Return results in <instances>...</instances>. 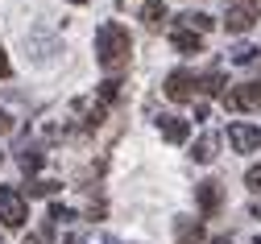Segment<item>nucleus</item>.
Here are the masks:
<instances>
[{
    "mask_svg": "<svg viewBox=\"0 0 261 244\" xmlns=\"http://www.w3.org/2000/svg\"><path fill=\"white\" fill-rule=\"evenodd\" d=\"M170 42H174V50H182V54H199V50H203V38H199L195 29H174Z\"/></svg>",
    "mask_w": 261,
    "mask_h": 244,
    "instance_id": "nucleus-9",
    "label": "nucleus"
},
{
    "mask_svg": "<svg viewBox=\"0 0 261 244\" xmlns=\"http://www.w3.org/2000/svg\"><path fill=\"white\" fill-rule=\"evenodd\" d=\"M195 199H199V211L203 215H216L220 211V182H199V186H195Z\"/></svg>",
    "mask_w": 261,
    "mask_h": 244,
    "instance_id": "nucleus-8",
    "label": "nucleus"
},
{
    "mask_svg": "<svg viewBox=\"0 0 261 244\" xmlns=\"http://www.w3.org/2000/svg\"><path fill=\"white\" fill-rule=\"evenodd\" d=\"M224 25H228V33H249L257 25V0H232L224 13Z\"/></svg>",
    "mask_w": 261,
    "mask_h": 244,
    "instance_id": "nucleus-4",
    "label": "nucleus"
},
{
    "mask_svg": "<svg viewBox=\"0 0 261 244\" xmlns=\"http://www.w3.org/2000/svg\"><path fill=\"white\" fill-rule=\"evenodd\" d=\"M83 244H120V240H116V236H108V232H91Z\"/></svg>",
    "mask_w": 261,
    "mask_h": 244,
    "instance_id": "nucleus-18",
    "label": "nucleus"
},
{
    "mask_svg": "<svg viewBox=\"0 0 261 244\" xmlns=\"http://www.w3.org/2000/svg\"><path fill=\"white\" fill-rule=\"evenodd\" d=\"M116 91H120V83H116V75L100 83V99H104V103H112V99H116Z\"/></svg>",
    "mask_w": 261,
    "mask_h": 244,
    "instance_id": "nucleus-15",
    "label": "nucleus"
},
{
    "mask_svg": "<svg viewBox=\"0 0 261 244\" xmlns=\"http://www.w3.org/2000/svg\"><path fill=\"white\" fill-rule=\"evenodd\" d=\"M54 191H58V182H46V178L42 182H29V195H54Z\"/></svg>",
    "mask_w": 261,
    "mask_h": 244,
    "instance_id": "nucleus-17",
    "label": "nucleus"
},
{
    "mask_svg": "<svg viewBox=\"0 0 261 244\" xmlns=\"http://www.w3.org/2000/svg\"><path fill=\"white\" fill-rule=\"evenodd\" d=\"M25 220H29L25 199H21L13 186H0V224H5V228H21Z\"/></svg>",
    "mask_w": 261,
    "mask_h": 244,
    "instance_id": "nucleus-2",
    "label": "nucleus"
},
{
    "mask_svg": "<svg viewBox=\"0 0 261 244\" xmlns=\"http://www.w3.org/2000/svg\"><path fill=\"white\" fill-rule=\"evenodd\" d=\"M191 157L207 166V161L216 157V137H212V132H207V137H199V141H195V153H191Z\"/></svg>",
    "mask_w": 261,
    "mask_h": 244,
    "instance_id": "nucleus-11",
    "label": "nucleus"
},
{
    "mask_svg": "<svg viewBox=\"0 0 261 244\" xmlns=\"http://www.w3.org/2000/svg\"><path fill=\"white\" fill-rule=\"evenodd\" d=\"M50 220H58V224H67V220H75V211H71V207H50Z\"/></svg>",
    "mask_w": 261,
    "mask_h": 244,
    "instance_id": "nucleus-19",
    "label": "nucleus"
},
{
    "mask_svg": "<svg viewBox=\"0 0 261 244\" xmlns=\"http://www.w3.org/2000/svg\"><path fill=\"white\" fill-rule=\"evenodd\" d=\"M245 186H249L253 195H261V166H253V170L245 174Z\"/></svg>",
    "mask_w": 261,
    "mask_h": 244,
    "instance_id": "nucleus-16",
    "label": "nucleus"
},
{
    "mask_svg": "<svg viewBox=\"0 0 261 244\" xmlns=\"http://www.w3.org/2000/svg\"><path fill=\"white\" fill-rule=\"evenodd\" d=\"M71 5H87V0H71Z\"/></svg>",
    "mask_w": 261,
    "mask_h": 244,
    "instance_id": "nucleus-24",
    "label": "nucleus"
},
{
    "mask_svg": "<svg viewBox=\"0 0 261 244\" xmlns=\"http://www.w3.org/2000/svg\"><path fill=\"white\" fill-rule=\"evenodd\" d=\"M128 58H133V38H128V29L116 25V21H104L95 29V62L104 66L108 75H120Z\"/></svg>",
    "mask_w": 261,
    "mask_h": 244,
    "instance_id": "nucleus-1",
    "label": "nucleus"
},
{
    "mask_svg": "<svg viewBox=\"0 0 261 244\" xmlns=\"http://www.w3.org/2000/svg\"><path fill=\"white\" fill-rule=\"evenodd\" d=\"M162 87H166V95L174 103H187V99H195V91H199V79H195L191 71H170Z\"/></svg>",
    "mask_w": 261,
    "mask_h": 244,
    "instance_id": "nucleus-6",
    "label": "nucleus"
},
{
    "mask_svg": "<svg viewBox=\"0 0 261 244\" xmlns=\"http://www.w3.org/2000/svg\"><path fill=\"white\" fill-rule=\"evenodd\" d=\"M220 99L228 112H253V108H261V83H241L232 91H224Z\"/></svg>",
    "mask_w": 261,
    "mask_h": 244,
    "instance_id": "nucleus-3",
    "label": "nucleus"
},
{
    "mask_svg": "<svg viewBox=\"0 0 261 244\" xmlns=\"http://www.w3.org/2000/svg\"><path fill=\"white\" fill-rule=\"evenodd\" d=\"M25 244H46V232H38V236H25Z\"/></svg>",
    "mask_w": 261,
    "mask_h": 244,
    "instance_id": "nucleus-22",
    "label": "nucleus"
},
{
    "mask_svg": "<svg viewBox=\"0 0 261 244\" xmlns=\"http://www.w3.org/2000/svg\"><path fill=\"white\" fill-rule=\"evenodd\" d=\"M13 128V120H9V112H0V132H9Z\"/></svg>",
    "mask_w": 261,
    "mask_h": 244,
    "instance_id": "nucleus-21",
    "label": "nucleus"
},
{
    "mask_svg": "<svg viewBox=\"0 0 261 244\" xmlns=\"http://www.w3.org/2000/svg\"><path fill=\"white\" fill-rule=\"evenodd\" d=\"M141 21H145L149 29H158L162 21H166V5H162V0H145V9H141Z\"/></svg>",
    "mask_w": 261,
    "mask_h": 244,
    "instance_id": "nucleus-10",
    "label": "nucleus"
},
{
    "mask_svg": "<svg viewBox=\"0 0 261 244\" xmlns=\"http://www.w3.org/2000/svg\"><path fill=\"white\" fill-rule=\"evenodd\" d=\"M158 132L166 137L170 145H182L187 137H191V124H187L182 116H162V120H158Z\"/></svg>",
    "mask_w": 261,
    "mask_h": 244,
    "instance_id": "nucleus-7",
    "label": "nucleus"
},
{
    "mask_svg": "<svg viewBox=\"0 0 261 244\" xmlns=\"http://www.w3.org/2000/svg\"><path fill=\"white\" fill-rule=\"evenodd\" d=\"M9 71H13V66H9V58H5V50H0V79H9Z\"/></svg>",
    "mask_w": 261,
    "mask_h": 244,
    "instance_id": "nucleus-20",
    "label": "nucleus"
},
{
    "mask_svg": "<svg viewBox=\"0 0 261 244\" xmlns=\"http://www.w3.org/2000/svg\"><path fill=\"white\" fill-rule=\"evenodd\" d=\"M207 244H232V240H228V236H216V240H207Z\"/></svg>",
    "mask_w": 261,
    "mask_h": 244,
    "instance_id": "nucleus-23",
    "label": "nucleus"
},
{
    "mask_svg": "<svg viewBox=\"0 0 261 244\" xmlns=\"http://www.w3.org/2000/svg\"><path fill=\"white\" fill-rule=\"evenodd\" d=\"M182 21H187V29H195V33H207V29H212V17H207V13H187Z\"/></svg>",
    "mask_w": 261,
    "mask_h": 244,
    "instance_id": "nucleus-12",
    "label": "nucleus"
},
{
    "mask_svg": "<svg viewBox=\"0 0 261 244\" xmlns=\"http://www.w3.org/2000/svg\"><path fill=\"white\" fill-rule=\"evenodd\" d=\"M253 58H257V50L245 46V42H241L237 50H228V62H237V66H245V62H253Z\"/></svg>",
    "mask_w": 261,
    "mask_h": 244,
    "instance_id": "nucleus-13",
    "label": "nucleus"
},
{
    "mask_svg": "<svg viewBox=\"0 0 261 244\" xmlns=\"http://www.w3.org/2000/svg\"><path fill=\"white\" fill-rule=\"evenodd\" d=\"M228 145H232L237 153H257L261 149V128L257 124H245V120L228 124Z\"/></svg>",
    "mask_w": 261,
    "mask_h": 244,
    "instance_id": "nucleus-5",
    "label": "nucleus"
},
{
    "mask_svg": "<svg viewBox=\"0 0 261 244\" xmlns=\"http://www.w3.org/2000/svg\"><path fill=\"white\" fill-rule=\"evenodd\" d=\"M38 166H42V153H38V149H25V153H21V170H25V174H34Z\"/></svg>",
    "mask_w": 261,
    "mask_h": 244,
    "instance_id": "nucleus-14",
    "label": "nucleus"
}]
</instances>
